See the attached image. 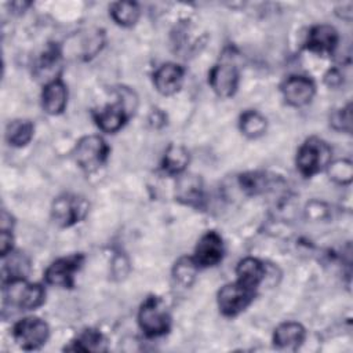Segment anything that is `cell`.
<instances>
[{
  "label": "cell",
  "mask_w": 353,
  "mask_h": 353,
  "mask_svg": "<svg viewBox=\"0 0 353 353\" xmlns=\"http://www.w3.org/2000/svg\"><path fill=\"white\" fill-rule=\"evenodd\" d=\"M255 290L244 285L240 281L223 285L218 292V306L225 316H236L241 313L254 299Z\"/></svg>",
  "instance_id": "obj_8"
},
{
  "label": "cell",
  "mask_w": 353,
  "mask_h": 353,
  "mask_svg": "<svg viewBox=\"0 0 353 353\" xmlns=\"http://www.w3.org/2000/svg\"><path fill=\"white\" fill-rule=\"evenodd\" d=\"M189 163V153L181 145H171L164 154L163 168L167 174L179 175L185 171Z\"/></svg>",
  "instance_id": "obj_21"
},
{
  "label": "cell",
  "mask_w": 353,
  "mask_h": 353,
  "mask_svg": "<svg viewBox=\"0 0 353 353\" xmlns=\"http://www.w3.org/2000/svg\"><path fill=\"white\" fill-rule=\"evenodd\" d=\"M3 296L10 306L32 310L43 305L46 291L40 284L28 283L25 279H14L3 281Z\"/></svg>",
  "instance_id": "obj_1"
},
{
  "label": "cell",
  "mask_w": 353,
  "mask_h": 353,
  "mask_svg": "<svg viewBox=\"0 0 353 353\" xmlns=\"http://www.w3.org/2000/svg\"><path fill=\"white\" fill-rule=\"evenodd\" d=\"M66 98H68L66 87L59 79L48 84H44V90L41 94V103H43V109L48 114L62 113L66 106Z\"/></svg>",
  "instance_id": "obj_17"
},
{
  "label": "cell",
  "mask_w": 353,
  "mask_h": 353,
  "mask_svg": "<svg viewBox=\"0 0 353 353\" xmlns=\"http://www.w3.org/2000/svg\"><path fill=\"white\" fill-rule=\"evenodd\" d=\"M73 154L80 168L92 172L105 164L109 154V146L102 137L87 135L77 142Z\"/></svg>",
  "instance_id": "obj_5"
},
{
  "label": "cell",
  "mask_w": 353,
  "mask_h": 353,
  "mask_svg": "<svg viewBox=\"0 0 353 353\" xmlns=\"http://www.w3.org/2000/svg\"><path fill=\"white\" fill-rule=\"evenodd\" d=\"M138 323L148 336H160L168 332L171 317L160 298L149 296L139 307Z\"/></svg>",
  "instance_id": "obj_4"
},
{
  "label": "cell",
  "mask_w": 353,
  "mask_h": 353,
  "mask_svg": "<svg viewBox=\"0 0 353 353\" xmlns=\"http://www.w3.org/2000/svg\"><path fill=\"white\" fill-rule=\"evenodd\" d=\"M12 248V234L10 230L3 229L1 236H0V250H1V256H6L11 252Z\"/></svg>",
  "instance_id": "obj_30"
},
{
  "label": "cell",
  "mask_w": 353,
  "mask_h": 353,
  "mask_svg": "<svg viewBox=\"0 0 353 353\" xmlns=\"http://www.w3.org/2000/svg\"><path fill=\"white\" fill-rule=\"evenodd\" d=\"M223 256V241L222 237L211 230L204 233L200 240L197 241V245L194 248V262L197 266H214L221 262Z\"/></svg>",
  "instance_id": "obj_11"
},
{
  "label": "cell",
  "mask_w": 353,
  "mask_h": 353,
  "mask_svg": "<svg viewBox=\"0 0 353 353\" xmlns=\"http://www.w3.org/2000/svg\"><path fill=\"white\" fill-rule=\"evenodd\" d=\"M62 51L58 46L50 44L34 65V76L46 84L58 80Z\"/></svg>",
  "instance_id": "obj_15"
},
{
  "label": "cell",
  "mask_w": 353,
  "mask_h": 353,
  "mask_svg": "<svg viewBox=\"0 0 353 353\" xmlns=\"http://www.w3.org/2000/svg\"><path fill=\"white\" fill-rule=\"evenodd\" d=\"M284 99L292 106H303L312 101L316 92V85L306 76H291L281 87Z\"/></svg>",
  "instance_id": "obj_12"
},
{
  "label": "cell",
  "mask_w": 353,
  "mask_h": 353,
  "mask_svg": "<svg viewBox=\"0 0 353 353\" xmlns=\"http://www.w3.org/2000/svg\"><path fill=\"white\" fill-rule=\"evenodd\" d=\"M83 261L84 258L80 254L57 259L47 268L44 273L46 281L55 287H63V288L72 287L74 283V273L80 269Z\"/></svg>",
  "instance_id": "obj_10"
},
{
  "label": "cell",
  "mask_w": 353,
  "mask_h": 353,
  "mask_svg": "<svg viewBox=\"0 0 353 353\" xmlns=\"http://www.w3.org/2000/svg\"><path fill=\"white\" fill-rule=\"evenodd\" d=\"M350 103H347L345 108L335 110L331 114V125L335 130L350 132L352 130V112H350Z\"/></svg>",
  "instance_id": "obj_29"
},
{
  "label": "cell",
  "mask_w": 353,
  "mask_h": 353,
  "mask_svg": "<svg viewBox=\"0 0 353 353\" xmlns=\"http://www.w3.org/2000/svg\"><path fill=\"white\" fill-rule=\"evenodd\" d=\"M12 335L22 349L34 350L47 342L50 330L44 320L39 317H25L14 325Z\"/></svg>",
  "instance_id": "obj_7"
},
{
  "label": "cell",
  "mask_w": 353,
  "mask_h": 353,
  "mask_svg": "<svg viewBox=\"0 0 353 353\" xmlns=\"http://www.w3.org/2000/svg\"><path fill=\"white\" fill-rule=\"evenodd\" d=\"M331 163V148L317 137L306 139L296 154V168L303 176H312L328 167Z\"/></svg>",
  "instance_id": "obj_3"
},
{
  "label": "cell",
  "mask_w": 353,
  "mask_h": 353,
  "mask_svg": "<svg viewBox=\"0 0 353 353\" xmlns=\"http://www.w3.org/2000/svg\"><path fill=\"white\" fill-rule=\"evenodd\" d=\"M34 127L29 120L18 119L8 123L6 128V139L12 146H25L33 138Z\"/></svg>",
  "instance_id": "obj_20"
},
{
  "label": "cell",
  "mask_w": 353,
  "mask_h": 353,
  "mask_svg": "<svg viewBox=\"0 0 353 353\" xmlns=\"http://www.w3.org/2000/svg\"><path fill=\"white\" fill-rule=\"evenodd\" d=\"M240 130L248 138H258L266 131V119L255 110H247L240 117Z\"/></svg>",
  "instance_id": "obj_24"
},
{
  "label": "cell",
  "mask_w": 353,
  "mask_h": 353,
  "mask_svg": "<svg viewBox=\"0 0 353 353\" xmlns=\"http://www.w3.org/2000/svg\"><path fill=\"white\" fill-rule=\"evenodd\" d=\"M66 350H73V352H101L105 350V339L102 334L97 330H85L79 338L70 342L65 347Z\"/></svg>",
  "instance_id": "obj_22"
},
{
  "label": "cell",
  "mask_w": 353,
  "mask_h": 353,
  "mask_svg": "<svg viewBox=\"0 0 353 353\" xmlns=\"http://www.w3.org/2000/svg\"><path fill=\"white\" fill-rule=\"evenodd\" d=\"M210 85L221 98L232 97L239 85V70L229 55L222 59L210 72Z\"/></svg>",
  "instance_id": "obj_9"
},
{
  "label": "cell",
  "mask_w": 353,
  "mask_h": 353,
  "mask_svg": "<svg viewBox=\"0 0 353 353\" xmlns=\"http://www.w3.org/2000/svg\"><path fill=\"white\" fill-rule=\"evenodd\" d=\"M135 103L137 99L134 98V94L121 88L119 101L116 103L106 105L94 113L97 125L105 132L119 131L134 112Z\"/></svg>",
  "instance_id": "obj_2"
},
{
  "label": "cell",
  "mask_w": 353,
  "mask_h": 353,
  "mask_svg": "<svg viewBox=\"0 0 353 353\" xmlns=\"http://www.w3.org/2000/svg\"><path fill=\"white\" fill-rule=\"evenodd\" d=\"M240 186L248 194L265 193L272 186V178L265 172H248L240 176Z\"/></svg>",
  "instance_id": "obj_25"
},
{
  "label": "cell",
  "mask_w": 353,
  "mask_h": 353,
  "mask_svg": "<svg viewBox=\"0 0 353 353\" xmlns=\"http://www.w3.org/2000/svg\"><path fill=\"white\" fill-rule=\"evenodd\" d=\"M139 7L132 1H119L112 4L110 15L113 21L121 26H132L139 18Z\"/></svg>",
  "instance_id": "obj_23"
},
{
  "label": "cell",
  "mask_w": 353,
  "mask_h": 353,
  "mask_svg": "<svg viewBox=\"0 0 353 353\" xmlns=\"http://www.w3.org/2000/svg\"><path fill=\"white\" fill-rule=\"evenodd\" d=\"M28 269H29V262L23 255H18V254L11 255L10 259L6 261L3 265L4 281L14 280V279H23L25 274L28 273Z\"/></svg>",
  "instance_id": "obj_26"
},
{
  "label": "cell",
  "mask_w": 353,
  "mask_h": 353,
  "mask_svg": "<svg viewBox=\"0 0 353 353\" xmlns=\"http://www.w3.org/2000/svg\"><path fill=\"white\" fill-rule=\"evenodd\" d=\"M88 212V203L84 197L77 194L58 196L51 207V215L57 225L68 228L80 222Z\"/></svg>",
  "instance_id": "obj_6"
},
{
  "label": "cell",
  "mask_w": 353,
  "mask_h": 353,
  "mask_svg": "<svg viewBox=\"0 0 353 353\" xmlns=\"http://www.w3.org/2000/svg\"><path fill=\"white\" fill-rule=\"evenodd\" d=\"M305 328L295 321L281 323L273 334V342L279 349L295 350L305 339Z\"/></svg>",
  "instance_id": "obj_16"
},
{
  "label": "cell",
  "mask_w": 353,
  "mask_h": 353,
  "mask_svg": "<svg viewBox=\"0 0 353 353\" xmlns=\"http://www.w3.org/2000/svg\"><path fill=\"white\" fill-rule=\"evenodd\" d=\"M338 40L339 36L335 28L331 25H316L307 33L306 48L320 55H328L334 52Z\"/></svg>",
  "instance_id": "obj_13"
},
{
  "label": "cell",
  "mask_w": 353,
  "mask_h": 353,
  "mask_svg": "<svg viewBox=\"0 0 353 353\" xmlns=\"http://www.w3.org/2000/svg\"><path fill=\"white\" fill-rule=\"evenodd\" d=\"M328 172L330 178L334 179L338 183H350L353 176V167L352 161L349 160H338L335 163L328 164Z\"/></svg>",
  "instance_id": "obj_28"
},
{
  "label": "cell",
  "mask_w": 353,
  "mask_h": 353,
  "mask_svg": "<svg viewBox=\"0 0 353 353\" xmlns=\"http://www.w3.org/2000/svg\"><path fill=\"white\" fill-rule=\"evenodd\" d=\"M197 268L199 266L193 258H181L174 266V277L182 285L189 287L194 280Z\"/></svg>",
  "instance_id": "obj_27"
},
{
  "label": "cell",
  "mask_w": 353,
  "mask_h": 353,
  "mask_svg": "<svg viewBox=\"0 0 353 353\" xmlns=\"http://www.w3.org/2000/svg\"><path fill=\"white\" fill-rule=\"evenodd\" d=\"M237 281L243 283L244 285L256 290V287L262 283L266 274L265 265L258 261L256 258H244L239 262L236 268Z\"/></svg>",
  "instance_id": "obj_18"
},
{
  "label": "cell",
  "mask_w": 353,
  "mask_h": 353,
  "mask_svg": "<svg viewBox=\"0 0 353 353\" xmlns=\"http://www.w3.org/2000/svg\"><path fill=\"white\" fill-rule=\"evenodd\" d=\"M176 199L189 205H199L203 199L201 179L197 175H182L176 183Z\"/></svg>",
  "instance_id": "obj_19"
},
{
  "label": "cell",
  "mask_w": 353,
  "mask_h": 353,
  "mask_svg": "<svg viewBox=\"0 0 353 353\" xmlns=\"http://www.w3.org/2000/svg\"><path fill=\"white\" fill-rule=\"evenodd\" d=\"M185 70L181 65L168 62L161 65L153 74L156 90L163 95H172L179 91L183 81Z\"/></svg>",
  "instance_id": "obj_14"
}]
</instances>
